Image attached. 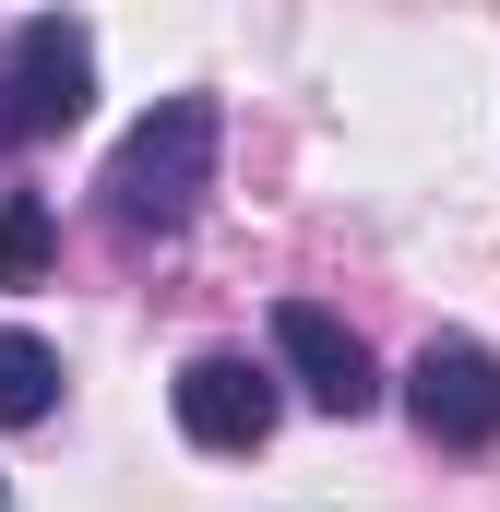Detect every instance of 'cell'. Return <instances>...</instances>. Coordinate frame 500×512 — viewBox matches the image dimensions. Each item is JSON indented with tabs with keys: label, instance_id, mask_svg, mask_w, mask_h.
I'll return each instance as SVG.
<instances>
[{
	"label": "cell",
	"instance_id": "obj_1",
	"mask_svg": "<svg viewBox=\"0 0 500 512\" xmlns=\"http://www.w3.org/2000/svg\"><path fill=\"white\" fill-rule=\"evenodd\" d=\"M215 143H227V120H215V96H155L143 120L120 131V155H108V227L120 239H179L191 215H203V191H215Z\"/></svg>",
	"mask_w": 500,
	"mask_h": 512
},
{
	"label": "cell",
	"instance_id": "obj_7",
	"mask_svg": "<svg viewBox=\"0 0 500 512\" xmlns=\"http://www.w3.org/2000/svg\"><path fill=\"white\" fill-rule=\"evenodd\" d=\"M60 251V227H48V203L36 191H0V286H36Z\"/></svg>",
	"mask_w": 500,
	"mask_h": 512
},
{
	"label": "cell",
	"instance_id": "obj_8",
	"mask_svg": "<svg viewBox=\"0 0 500 512\" xmlns=\"http://www.w3.org/2000/svg\"><path fill=\"white\" fill-rule=\"evenodd\" d=\"M12 143H24V131H12V120H0V167H12Z\"/></svg>",
	"mask_w": 500,
	"mask_h": 512
},
{
	"label": "cell",
	"instance_id": "obj_9",
	"mask_svg": "<svg viewBox=\"0 0 500 512\" xmlns=\"http://www.w3.org/2000/svg\"><path fill=\"white\" fill-rule=\"evenodd\" d=\"M0 501H12V489H0Z\"/></svg>",
	"mask_w": 500,
	"mask_h": 512
},
{
	"label": "cell",
	"instance_id": "obj_3",
	"mask_svg": "<svg viewBox=\"0 0 500 512\" xmlns=\"http://www.w3.org/2000/svg\"><path fill=\"white\" fill-rule=\"evenodd\" d=\"M405 417H417L441 453H489V441H500V346L429 334L417 370H405Z\"/></svg>",
	"mask_w": 500,
	"mask_h": 512
},
{
	"label": "cell",
	"instance_id": "obj_4",
	"mask_svg": "<svg viewBox=\"0 0 500 512\" xmlns=\"http://www.w3.org/2000/svg\"><path fill=\"white\" fill-rule=\"evenodd\" d=\"M167 405H179V429H191L203 453H262L286 393H274V370H262L250 346H203V358L167 382Z\"/></svg>",
	"mask_w": 500,
	"mask_h": 512
},
{
	"label": "cell",
	"instance_id": "obj_5",
	"mask_svg": "<svg viewBox=\"0 0 500 512\" xmlns=\"http://www.w3.org/2000/svg\"><path fill=\"white\" fill-rule=\"evenodd\" d=\"M274 358H286V382L310 393L322 417H370L381 405V358L322 310V298H286V310H274Z\"/></svg>",
	"mask_w": 500,
	"mask_h": 512
},
{
	"label": "cell",
	"instance_id": "obj_2",
	"mask_svg": "<svg viewBox=\"0 0 500 512\" xmlns=\"http://www.w3.org/2000/svg\"><path fill=\"white\" fill-rule=\"evenodd\" d=\"M96 108V36L72 24V12H36V24H12L0 36V120L24 131V143H48V131H72Z\"/></svg>",
	"mask_w": 500,
	"mask_h": 512
},
{
	"label": "cell",
	"instance_id": "obj_6",
	"mask_svg": "<svg viewBox=\"0 0 500 512\" xmlns=\"http://www.w3.org/2000/svg\"><path fill=\"white\" fill-rule=\"evenodd\" d=\"M48 405H60V358L36 334H0V429H36Z\"/></svg>",
	"mask_w": 500,
	"mask_h": 512
}]
</instances>
